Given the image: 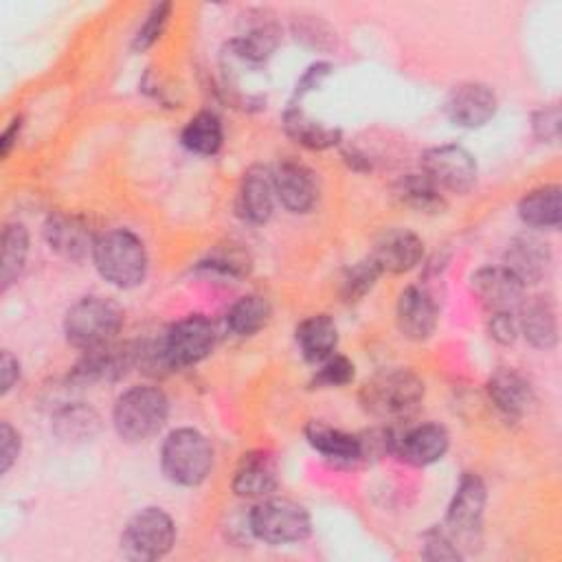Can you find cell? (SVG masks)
I'll list each match as a JSON object with an SVG mask.
<instances>
[{"label": "cell", "mask_w": 562, "mask_h": 562, "mask_svg": "<svg viewBox=\"0 0 562 562\" xmlns=\"http://www.w3.org/2000/svg\"><path fill=\"white\" fill-rule=\"evenodd\" d=\"M92 263L101 279L119 290L138 288L149 270L147 248L130 228H110L97 235Z\"/></svg>", "instance_id": "6da1fadb"}, {"label": "cell", "mask_w": 562, "mask_h": 562, "mask_svg": "<svg viewBox=\"0 0 562 562\" xmlns=\"http://www.w3.org/2000/svg\"><path fill=\"white\" fill-rule=\"evenodd\" d=\"M169 419V397L156 384H134L125 389L112 406V426L119 439L143 443L156 437Z\"/></svg>", "instance_id": "7a4b0ae2"}, {"label": "cell", "mask_w": 562, "mask_h": 562, "mask_svg": "<svg viewBox=\"0 0 562 562\" xmlns=\"http://www.w3.org/2000/svg\"><path fill=\"white\" fill-rule=\"evenodd\" d=\"M424 380L404 367L380 369L373 373L358 393L364 413L378 419H402L411 415L424 400Z\"/></svg>", "instance_id": "3957f363"}, {"label": "cell", "mask_w": 562, "mask_h": 562, "mask_svg": "<svg viewBox=\"0 0 562 562\" xmlns=\"http://www.w3.org/2000/svg\"><path fill=\"white\" fill-rule=\"evenodd\" d=\"M215 452L204 432L180 426L167 432L160 446V470L180 487H198L213 472Z\"/></svg>", "instance_id": "277c9868"}, {"label": "cell", "mask_w": 562, "mask_h": 562, "mask_svg": "<svg viewBox=\"0 0 562 562\" xmlns=\"http://www.w3.org/2000/svg\"><path fill=\"white\" fill-rule=\"evenodd\" d=\"M125 314L112 299L105 296H81L75 301L64 316L66 342L79 351H92L116 340Z\"/></svg>", "instance_id": "5b68a950"}, {"label": "cell", "mask_w": 562, "mask_h": 562, "mask_svg": "<svg viewBox=\"0 0 562 562\" xmlns=\"http://www.w3.org/2000/svg\"><path fill=\"white\" fill-rule=\"evenodd\" d=\"M248 533L270 547L296 544L310 538L312 516L310 512L290 498L268 496L257 501V505L246 514Z\"/></svg>", "instance_id": "8992f818"}, {"label": "cell", "mask_w": 562, "mask_h": 562, "mask_svg": "<svg viewBox=\"0 0 562 562\" xmlns=\"http://www.w3.org/2000/svg\"><path fill=\"white\" fill-rule=\"evenodd\" d=\"M160 358L169 371L195 367L206 360L217 342V331L204 314H187L171 323L156 340Z\"/></svg>", "instance_id": "52a82bcc"}, {"label": "cell", "mask_w": 562, "mask_h": 562, "mask_svg": "<svg viewBox=\"0 0 562 562\" xmlns=\"http://www.w3.org/2000/svg\"><path fill=\"white\" fill-rule=\"evenodd\" d=\"M119 544L130 560H160L176 544V522L162 507H143L125 522Z\"/></svg>", "instance_id": "ba28073f"}, {"label": "cell", "mask_w": 562, "mask_h": 562, "mask_svg": "<svg viewBox=\"0 0 562 562\" xmlns=\"http://www.w3.org/2000/svg\"><path fill=\"white\" fill-rule=\"evenodd\" d=\"M422 173L439 191L465 195L476 184L479 167L476 158L463 145L443 143L422 154Z\"/></svg>", "instance_id": "9c48e42d"}, {"label": "cell", "mask_w": 562, "mask_h": 562, "mask_svg": "<svg viewBox=\"0 0 562 562\" xmlns=\"http://www.w3.org/2000/svg\"><path fill=\"white\" fill-rule=\"evenodd\" d=\"M485 505H487L485 481L476 472H463L450 496V503L446 507V518H443V527L457 540V544L476 540L483 527Z\"/></svg>", "instance_id": "30bf717a"}, {"label": "cell", "mask_w": 562, "mask_h": 562, "mask_svg": "<svg viewBox=\"0 0 562 562\" xmlns=\"http://www.w3.org/2000/svg\"><path fill=\"white\" fill-rule=\"evenodd\" d=\"M498 110L496 92L481 81H463L450 90L443 103L446 119L463 130L487 125Z\"/></svg>", "instance_id": "8fae6325"}, {"label": "cell", "mask_w": 562, "mask_h": 562, "mask_svg": "<svg viewBox=\"0 0 562 562\" xmlns=\"http://www.w3.org/2000/svg\"><path fill=\"white\" fill-rule=\"evenodd\" d=\"M138 364V345H105L92 351H83V358L72 367L70 382L86 386L97 382H116L121 380L132 367Z\"/></svg>", "instance_id": "7c38bea8"}, {"label": "cell", "mask_w": 562, "mask_h": 562, "mask_svg": "<svg viewBox=\"0 0 562 562\" xmlns=\"http://www.w3.org/2000/svg\"><path fill=\"white\" fill-rule=\"evenodd\" d=\"M274 193L277 202L294 215L310 213L321 195L318 178L314 169L296 158H283L277 167H272Z\"/></svg>", "instance_id": "4fadbf2b"}, {"label": "cell", "mask_w": 562, "mask_h": 562, "mask_svg": "<svg viewBox=\"0 0 562 562\" xmlns=\"http://www.w3.org/2000/svg\"><path fill=\"white\" fill-rule=\"evenodd\" d=\"M42 235L48 248L68 261H83L86 257H92L97 235L90 228V222L81 215L55 211L44 220Z\"/></svg>", "instance_id": "5bb4252c"}, {"label": "cell", "mask_w": 562, "mask_h": 562, "mask_svg": "<svg viewBox=\"0 0 562 562\" xmlns=\"http://www.w3.org/2000/svg\"><path fill=\"white\" fill-rule=\"evenodd\" d=\"M277 204L272 167L252 165L244 171L237 193H235V213L241 222L261 226L272 217Z\"/></svg>", "instance_id": "9a60e30c"}, {"label": "cell", "mask_w": 562, "mask_h": 562, "mask_svg": "<svg viewBox=\"0 0 562 562\" xmlns=\"http://www.w3.org/2000/svg\"><path fill=\"white\" fill-rule=\"evenodd\" d=\"M450 448V432L439 422H422L408 426L404 432L395 435L393 454L415 468H426L446 457Z\"/></svg>", "instance_id": "2e32d148"}, {"label": "cell", "mask_w": 562, "mask_h": 562, "mask_svg": "<svg viewBox=\"0 0 562 562\" xmlns=\"http://www.w3.org/2000/svg\"><path fill=\"white\" fill-rule=\"evenodd\" d=\"M439 323L435 296L424 285H406L395 301V325L406 340H428Z\"/></svg>", "instance_id": "e0dca14e"}, {"label": "cell", "mask_w": 562, "mask_h": 562, "mask_svg": "<svg viewBox=\"0 0 562 562\" xmlns=\"http://www.w3.org/2000/svg\"><path fill=\"white\" fill-rule=\"evenodd\" d=\"M553 261V252L547 239L533 233H520L512 237L503 252V263L525 288L540 283Z\"/></svg>", "instance_id": "ac0fdd59"}, {"label": "cell", "mask_w": 562, "mask_h": 562, "mask_svg": "<svg viewBox=\"0 0 562 562\" xmlns=\"http://www.w3.org/2000/svg\"><path fill=\"white\" fill-rule=\"evenodd\" d=\"M369 257L382 274H404L422 263L424 239L408 228H386L375 237Z\"/></svg>", "instance_id": "d6986e66"}, {"label": "cell", "mask_w": 562, "mask_h": 562, "mask_svg": "<svg viewBox=\"0 0 562 562\" xmlns=\"http://www.w3.org/2000/svg\"><path fill=\"white\" fill-rule=\"evenodd\" d=\"M279 487V468L277 459L268 450L244 452L233 479L231 490L244 501H261L277 492Z\"/></svg>", "instance_id": "ffe728a7"}, {"label": "cell", "mask_w": 562, "mask_h": 562, "mask_svg": "<svg viewBox=\"0 0 562 562\" xmlns=\"http://www.w3.org/2000/svg\"><path fill=\"white\" fill-rule=\"evenodd\" d=\"M470 290L490 312H514L525 299V285L505 266H483L474 270Z\"/></svg>", "instance_id": "44dd1931"}, {"label": "cell", "mask_w": 562, "mask_h": 562, "mask_svg": "<svg viewBox=\"0 0 562 562\" xmlns=\"http://www.w3.org/2000/svg\"><path fill=\"white\" fill-rule=\"evenodd\" d=\"M485 393L496 413L507 422H520L533 404L529 380L512 367L496 369L485 382Z\"/></svg>", "instance_id": "7402d4cb"}, {"label": "cell", "mask_w": 562, "mask_h": 562, "mask_svg": "<svg viewBox=\"0 0 562 562\" xmlns=\"http://www.w3.org/2000/svg\"><path fill=\"white\" fill-rule=\"evenodd\" d=\"M518 334L536 349H553L558 342V312L549 296H529L516 307Z\"/></svg>", "instance_id": "603a6c76"}, {"label": "cell", "mask_w": 562, "mask_h": 562, "mask_svg": "<svg viewBox=\"0 0 562 562\" xmlns=\"http://www.w3.org/2000/svg\"><path fill=\"white\" fill-rule=\"evenodd\" d=\"M281 125L288 138H292L296 145L310 151H325V149L338 147L342 140L340 127L312 119L305 110H301L299 103H290L285 108Z\"/></svg>", "instance_id": "cb8c5ba5"}, {"label": "cell", "mask_w": 562, "mask_h": 562, "mask_svg": "<svg viewBox=\"0 0 562 562\" xmlns=\"http://www.w3.org/2000/svg\"><path fill=\"white\" fill-rule=\"evenodd\" d=\"M294 340L301 358L316 367L318 362L336 353L338 325L329 314L305 316L294 329Z\"/></svg>", "instance_id": "d4e9b609"}, {"label": "cell", "mask_w": 562, "mask_h": 562, "mask_svg": "<svg viewBox=\"0 0 562 562\" xmlns=\"http://www.w3.org/2000/svg\"><path fill=\"white\" fill-rule=\"evenodd\" d=\"M518 217L533 231H555L562 222V189L560 184H542L527 191L518 200Z\"/></svg>", "instance_id": "484cf974"}, {"label": "cell", "mask_w": 562, "mask_h": 562, "mask_svg": "<svg viewBox=\"0 0 562 562\" xmlns=\"http://www.w3.org/2000/svg\"><path fill=\"white\" fill-rule=\"evenodd\" d=\"M303 432H305V439L312 446V450H316L318 454H323L329 461L353 463V461L362 459L360 435H351L347 430L334 428L318 419L307 422Z\"/></svg>", "instance_id": "4316f807"}, {"label": "cell", "mask_w": 562, "mask_h": 562, "mask_svg": "<svg viewBox=\"0 0 562 562\" xmlns=\"http://www.w3.org/2000/svg\"><path fill=\"white\" fill-rule=\"evenodd\" d=\"M180 143L191 154L215 156L224 145L222 119L213 110H200L182 127Z\"/></svg>", "instance_id": "83f0119b"}, {"label": "cell", "mask_w": 562, "mask_h": 562, "mask_svg": "<svg viewBox=\"0 0 562 562\" xmlns=\"http://www.w3.org/2000/svg\"><path fill=\"white\" fill-rule=\"evenodd\" d=\"M29 228L22 222H9L0 239V288L7 292L22 274L29 257Z\"/></svg>", "instance_id": "f1b7e54d"}, {"label": "cell", "mask_w": 562, "mask_h": 562, "mask_svg": "<svg viewBox=\"0 0 562 562\" xmlns=\"http://www.w3.org/2000/svg\"><path fill=\"white\" fill-rule=\"evenodd\" d=\"M272 318V305L261 294L239 296L226 312V327L239 338L259 334Z\"/></svg>", "instance_id": "f546056e"}, {"label": "cell", "mask_w": 562, "mask_h": 562, "mask_svg": "<svg viewBox=\"0 0 562 562\" xmlns=\"http://www.w3.org/2000/svg\"><path fill=\"white\" fill-rule=\"evenodd\" d=\"M101 428V417L92 406L75 402L64 406L53 417V432L64 441L92 439Z\"/></svg>", "instance_id": "4dcf8cb0"}, {"label": "cell", "mask_w": 562, "mask_h": 562, "mask_svg": "<svg viewBox=\"0 0 562 562\" xmlns=\"http://www.w3.org/2000/svg\"><path fill=\"white\" fill-rule=\"evenodd\" d=\"M395 195L402 204L417 213H441L446 209L443 191H439L424 173H406L395 184Z\"/></svg>", "instance_id": "1f68e13d"}, {"label": "cell", "mask_w": 562, "mask_h": 562, "mask_svg": "<svg viewBox=\"0 0 562 562\" xmlns=\"http://www.w3.org/2000/svg\"><path fill=\"white\" fill-rule=\"evenodd\" d=\"M382 277V270L375 266V261L367 255L364 259L351 263L342 279H340V296L347 301V303H353V301H360L367 292H371L378 283V279Z\"/></svg>", "instance_id": "d6a6232c"}, {"label": "cell", "mask_w": 562, "mask_h": 562, "mask_svg": "<svg viewBox=\"0 0 562 562\" xmlns=\"http://www.w3.org/2000/svg\"><path fill=\"white\" fill-rule=\"evenodd\" d=\"M171 11H173L171 2H156L149 7V11L145 13L143 22L138 24V29L132 37V44H130L132 53H145L162 37V33L169 24Z\"/></svg>", "instance_id": "836d02e7"}, {"label": "cell", "mask_w": 562, "mask_h": 562, "mask_svg": "<svg viewBox=\"0 0 562 562\" xmlns=\"http://www.w3.org/2000/svg\"><path fill=\"white\" fill-rule=\"evenodd\" d=\"M356 378V364L342 353H331L316 364V371L310 378V389H342Z\"/></svg>", "instance_id": "e575fe53"}, {"label": "cell", "mask_w": 562, "mask_h": 562, "mask_svg": "<svg viewBox=\"0 0 562 562\" xmlns=\"http://www.w3.org/2000/svg\"><path fill=\"white\" fill-rule=\"evenodd\" d=\"M250 259L246 252L237 250V248H228V250H215L213 255H209L206 259L198 261V270L215 274L220 279H244L250 272Z\"/></svg>", "instance_id": "d590c367"}, {"label": "cell", "mask_w": 562, "mask_h": 562, "mask_svg": "<svg viewBox=\"0 0 562 562\" xmlns=\"http://www.w3.org/2000/svg\"><path fill=\"white\" fill-rule=\"evenodd\" d=\"M422 555L426 560H461L463 553L457 540L443 525H435L422 536Z\"/></svg>", "instance_id": "8d00e7d4"}, {"label": "cell", "mask_w": 562, "mask_h": 562, "mask_svg": "<svg viewBox=\"0 0 562 562\" xmlns=\"http://www.w3.org/2000/svg\"><path fill=\"white\" fill-rule=\"evenodd\" d=\"M531 132L540 143H558L560 138V108L549 103L531 114Z\"/></svg>", "instance_id": "74e56055"}, {"label": "cell", "mask_w": 562, "mask_h": 562, "mask_svg": "<svg viewBox=\"0 0 562 562\" xmlns=\"http://www.w3.org/2000/svg\"><path fill=\"white\" fill-rule=\"evenodd\" d=\"M487 334L494 342L507 347V345H514L516 338L520 336L518 334V321H516V314L514 312H490V318H487Z\"/></svg>", "instance_id": "f35d334b"}, {"label": "cell", "mask_w": 562, "mask_h": 562, "mask_svg": "<svg viewBox=\"0 0 562 562\" xmlns=\"http://www.w3.org/2000/svg\"><path fill=\"white\" fill-rule=\"evenodd\" d=\"M22 450V437L7 419L0 422V472L7 474L18 461Z\"/></svg>", "instance_id": "ab89813d"}, {"label": "cell", "mask_w": 562, "mask_h": 562, "mask_svg": "<svg viewBox=\"0 0 562 562\" xmlns=\"http://www.w3.org/2000/svg\"><path fill=\"white\" fill-rule=\"evenodd\" d=\"M331 70H334V66L329 64V61H314V64H310L305 70H303V75L299 77V81H296V86H294V101L299 99H303L307 92H312V90H318L321 86H323V81L331 75ZM292 101V103H294Z\"/></svg>", "instance_id": "60d3db41"}, {"label": "cell", "mask_w": 562, "mask_h": 562, "mask_svg": "<svg viewBox=\"0 0 562 562\" xmlns=\"http://www.w3.org/2000/svg\"><path fill=\"white\" fill-rule=\"evenodd\" d=\"M20 375H22L20 360L9 349H2L0 353V395L2 397L15 389V384L20 382Z\"/></svg>", "instance_id": "b9f144b4"}, {"label": "cell", "mask_w": 562, "mask_h": 562, "mask_svg": "<svg viewBox=\"0 0 562 562\" xmlns=\"http://www.w3.org/2000/svg\"><path fill=\"white\" fill-rule=\"evenodd\" d=\"M22 116L18 114V116H13L9 123H7V127L2 130V134H0V156L2 158H9L11 156V151L15 149V145H18V138H20V132H22Z\"/></svg>", "instance_id": "7bdbcfd3"}]
</instances>
